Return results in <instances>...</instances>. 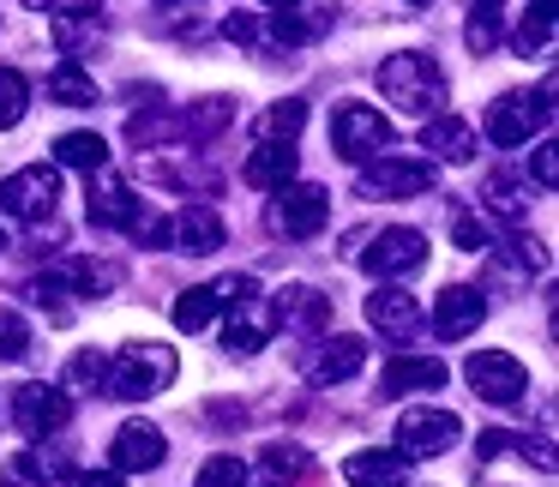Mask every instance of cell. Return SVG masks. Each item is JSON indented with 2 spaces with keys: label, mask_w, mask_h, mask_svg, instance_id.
Returning <instances> with one entry per match:
<instances>
[{
  "label": "cell",
  "mask_w": 559,
  "mask_h": 487,
  "mask_svg": "<svg viewBox=\"0 0 559 487\" xmlns=\"http://www.w3.org/2000/svg\"><path fill=\"white\" fill-rule=\"evenodd\" d=\"M199 487H247V463L241 458H211L199 470Z\"/></svg>",
  "instance_id": "8d00e7d4"
},
{
  "label": "cell",
  "mask_w": 559,
  "mask_h": 487,
  "mask_svg": "<svg viewBox=\"0 0 559 487\" xmlns=\"http://www.w3.org/2000/svg\"><path fill=\"white\" fill-rule=\"evenodd\" d=\"M379 91L385 103H397L403 115H439L445 103V73L427 55H385L379 61Z\"/></svg>",
  "instance_id": "7a4b0ae2"
},
{
  "label": "cell",
  "mask_w": 559,
  "mask_h": 487,
  "mask_svg": "<svg viewBox=\"0 0 559 487\" xmlns=\"http://www.w3.org/2000/svg\"><path fill=\"white\" fill-rule=\"evenodd\" d=\"M49 97L61 103V109H91V103H97V79L79 73V61H61L49 73Z\"/></svg>",
  "instance_id": "4316f807"
},
{
  "label": "cell",
  "mask_w": 559,
  "mask_h": 487,
  "mask_svg": "<svg viewBox=\"0 0 559 487\" xmlns=\"http://www.w3.org/2000/svg\"><path fill=\"white\" fill-rule=\"evenodd\" d=\"M0 205L25 223H55V205H61V169L55 163H31V169L7 175L0 181Z\"/></svg>",
  "instance_id": "52a82bcc"
},
{
  "label": "cell",
  "mask_w": 559,
  "mask_h": 487,
  "mask_svg": "<svg viewBox=\"0 0 559 487\" xmlns=\"http://www.w3.org/2000/svg\"><path fill=\"white\" fill-rule=\"evenodd\" d=\"M259 7H295V0H259Z\"/></svg>",
  "instance_id": "f6af8a7d"
},
{
  "label": "cell",
  "mask_w": 559,
  "mask_h": 487,
  "mask_svg": "<svg viewBox=\"0 0 559 487\" xmlns=\"http://www.w3.org/2000/svg\"><path fill=\"white\" fill-rule=\"evenodd\" d=\"M163 7H169V0H163Z\"/></svg>",
  "instance_id": "681fc988"
},
{
  "label": "cell",
  "mask_w": 559,
  "mask_h": 487,
  "mask_svg": "<svg viewBox=\"0 0 559 487\" xmlns=\"http://www.w3.org/2000/svg\"><path fill=\"white\" fill-rule=\"evenodd\" d=\"M554 121V79H547L542 91H506V97L493 103V109H487V139H493V145H530V133H542V127Z\"/></svg>",
  "instance_id": "3957f363"
},
{
  "label": "cell",
  "mask_w": 559,
  "mask_h": 487,
  "mask_svg": "<svg viewBox=\"0 0 559 487\" xmlns=\"http://www.w3.org/2000/svg\"><path fill=\"white\" fill-rule=\"evenodd\" d=\"M61 487H121V475L115 470H73Z\"/></svg>",
  "instance_id": "b9f144b4"
},
{
  "label": "cell",
  "mask_w": 559,
  "mask_h": 487,
  "mask_svg": "<svg viewBox=\"0 0 559 487\" xmlns=\"http://www.w3.org/2000/svg\"><path fill=\"white\" fill-rule=\"evenodd\" d=\"M217 313H223V307H217V295H211V283L181 289V301H175V325H181V331H205Z\"/></svg>",
  "instance_id": "d6a6232c"
},
{
  "label": "cell",
  "mask_w": 559,
  "mask_h": 487,
  "mask_svg": "<svg viewBox=\"0 0 559 487\" xmlns=\"http://www.w3.org/2000/svg\"><path fill=\"white\" fill-rule=\"evenodd\" d=\"M307 127V103H271L265 115L253 121V133H259V145H295V133Z\"/></svg>",
  "instance_id": "d4e9b609"
},
{
  "label": "cell",
  "mask_w": 559,
  "mask_h": 487,
  "mask_svg": "<svg viewBox=\"0 0 559 487\" xmlns=\"http://www.w3.org/2000/svg\"><path fill=\"white\" fill-rule=\"evenodd\" d=\"M451 235H457L463 253H487V247H493V229H487L481 217H469V211H463V217L451 223Z\"/></svg>",
  "instance_id": "74e56055"
},
{
  "label": "cell",
  "mask_w": 559,
  "mask_h": 487,
  "mask_svg": "<svg viewBox=\"0 0 559 487\" xmlns=\"http://www.w3.org/2000/svg\"><path fill=\"white\" fill-rule=\"evenodd\" d=\"M25 109H31L25 73H19V67H0V133H13V127L25 121Z\"/></svg>",
  "instance_id": "f1b7e54d"
},
{
  "label": "cell",
  "mask_w": 559,
  "mask_h": 487,
  "mask_svg": "<svg viewBox=\"0 0 559 487\" xmlns=\"http://www.w3.org/2000/svg\"><path fill=\"white\" fill-rule=\"evenodd\" d=\"M439 169L427 157H379V163H361V181H355V193L361 199H421L433 193Z\"/></svg>",
  "instance_id": "8992f818"
},
{
  "label": "cell",
  "mask_w": 559,
  "mask_h": 487,
  "mask_svg": "<svg viewBox=\"0 0 559 487\" xmlns=\"http://www.w3.org/2000/svg\"><path fill=\"white\" fill-rule=\"evenodd\" d=\"M295 169H301V157H295V145H259L253 157L241 163V181L259 187V193H277V187L295 181Z\"/></svg>",
  "instance_id": "44dd1931"
},
{
  "label": "cell",
  "mask_w": 559,
  "mask_h": 487,
  "mask_svg": "<svg viewBox=\"0 0 559 487\" xmlns=\"http://www.w3.org/2000/svg\"><path fill=\"white\" fill-rule=\"evenodd\" d=\"M175 367H181V361H175L169 343H127V349L109 361L103 391L121 397V403H145V397H157V391H169Z\"/></svg>",
  "instance_id": "6da1fadb"
},
{
  "label": "cell",
  "mask_w": 559,
  "mask_h": 487,
  "mask_svg": "<svg viewBox=\"0 0 559 487\" xmlns=\"http://www.w3.org/2000/svg\"><path fill=\"white\" fill-rule=\"evenodd\" d=\"M481 199H487V211H499V217H511V223L530 217V205H535V199H530V181H523V175H506V169L481 181Z\"/></svg>",
  "instance_id": "cb8c5ba5"
},
{
  "label": "cell",
  "mask_w": 559,
  "mask_h": 487,
  "mask_svg": "<svg viewBox=\"0 0 559 487\" xmlns=\"http://www.w3.org/2000/svg\"><path fill=\"white\" fill-rule=\"evenodd\" d=\"M439 385H445V361H439V355H391L385 373H379V391H385V397L439 391Z\"/></svg>",
  "instance_id": "ac0fdd59"
},
{
  "label": "cell",
  "mask_w": 559,
  "mask_h": 487,
  "mask_svg": "<svg viewBox=\"0 0 559 487\" xmlns=\"http://www.w3.org/2000/svg\"><path fill=\"white\" fill-rule=\"evenodd\" d=\"M145 217H151L145 199H139L115 169H97V175H91V223H97V229H127V235H133Z\"/></svg>",
  "instance_id": "7c38bea8"
},
{
  "label": "cell",
  "mask_w": 559,
  "mask_h": 487,
  "mask_svg": "<svg viewBox=\"0 0 559 487\" xmlns=\"http://www.w3.org/2000/svg\"><path fill=\"white\" fill-rule=\"evenodd\" d=\"M409 7H427V0H409Z\"/></svg>",
  "instance_id": "c3c4849f"
},
{
  "label": "cell",
  "mask_w": 559,
  "mask_h": 487,
  "mask_svg": "<svg viewBox=\"0 0 559 487\" xmlns=\"http://www.w3.org/2000/svg\"><path fill=\"white\" fill-rule=\"evenodd\" d=\"M331 223V193L313 181H289L277 187V205H271V229L289 235V241H313L319 229Z\"/></svg>",
  "instance_id": "9c48e42d"
},
{
  "label": "cell",
  "mask_w": 559,
  "mask_h": 487,
  "mask_svg": "<svg viewBox=\"0 0 559 487\" xmlns=\"http://www.w3.org/2000/svg\"><path fill=\"white\" fill-rule=\"evenodd\" d=\"M169 229H175L181 253H217L223 247V217L211 205H187L181 217H169Z\"/></svg>",
  "instance_id": "603a6c76"
},
{
  "label": "cell",
  "mask_w": 559,
  "mask_h": 487,
  "mask_svg": "<svg viewBox=\"0 0 559 487\" xmlns=\"http://www.w3.org/2000/svg\"><path fill=\"white\" fill-rule=\"evenodd\" d=\"M463 379H469L475 397H487V403H518L523 391H530V367L506 349H475L469 361H463Z\"/></svg>",
  "instance_id": "30bf717a"
},
{
  "label": "cell",
  "mask_w": 559,
  "mask_h": 487,
  "mask_svg": "<svg viewBox=\"0 0 559 487\" xmlns=\"http://www.w3.org/2000/svg\"><path fill=\"white\" fill-rule=\"evenodd\" d=\"M463 439V421L451 409H433V403H421V409H403L397 415V433H391V451H397L403 463H421V458H439V451H451Z\"/></svg>",
  "instance_id": "277c9868"
},
{
  "label": "cell",
  "mask_w": 559,
  "mask_h": 487,
  "mask_svg": "<svg viewBox=\"0 0 559 487\" xmlns=\"http://www.w3.org/2000/svg\"><path fill=\"white\" fill-rule=\"evenodd\" d=\"M223 37H229V43H247V49H253V43H265V25H259L253 13H235L229 25H223Z\"/></svg>",
  "instance_id": "60d3db41"
},
{
  "label": "cell",
  "mask_w": 559,
  "mask_h": 487,
  "mask_svg": "<svg viewBox=\"0 0 559 487\" xmlns=\"http://www.w3.org/2000/svg\"><path fill=\"white\" fill-rule=\"evenodd\" d=\"M163 458H169V439H163L151 421H127L121 433L109 439V463H115V475H145V470H157Z\"/></svg>",
  "instance_id": "5bb4252c"
},
{
  "label": "cell",
  "mask_w": 559,
  "mask_h": 487,
  "mask_svg": "<svg viewBox=\"0 0 559 487\" xmlns=\"http://www.w3.org/2000/svg\"><path fill=\"white\" fill-rule=\"evenodd\" d=\"M535 181H542V187H554V181H559V151H554V145L535 151Z\"/></svg>",
  "instance_id": "7bdbcfd3"
},
{
  "label": "cell",
  "mask_w": 559,
  "mask_h": 487,
  "mask_svg": "<svg viewBox=\"0 0 559 487\" xmlns=\"http://www.w3.org/2000/svg\"><path fill=\"white\" fill-rule=\"evenodd\" d=\"M55 163H67V169H109V145H103V133H61L55 139Z\"/></svg>",
  "instance_id": "484cf974"
},
{
  "label": "cell",
  "mask_w": 559,
  "mask_h": 487,
  "mask_svg": "<svg viewBox=\"0 0 559 487\" xmlns=\"http://www.w3.org/2000/svg\"><path fill=\"white\" fill-rule=\"evenodd\" d=\"M103 379H109V355H97V349H79V355H73V367H67V385H79V391H97Z\"/></svg>",
  "instance_id": "e575fe53"
},
{
  "label": "cell",
  "mask_w": 559,
  "mask_h": 487,
  "mask_svg": "<svg viewBox=\"0 0 559 487\" xmlns=\"http://www.w3.org/2000/svg\"><path fill=\"white\" fill-rule=\"evenodd\" d=\"M265 463H271L277 475H301V470H307V451H301V446H265Z\"/></svg>",
  "instance_id": "ab89813d"
},
{
  "label": "cell",
  "mask_w": 559,
  "mask_h": 487,
  "mask_svg": "<svg viewBox=\"0 0 559 487\" xmlns=\"http://www.w3.org/2000/svg\"><path fill=\"white\" fill-rule=\"evenodd\" d=\"M73 283L97 295V289H115V283H121V271H115V265H97V259H79V265H73Z\"/></svg>",
  "instance_id": "f35d334b"
},
{
  "label": "cell",
  "mask_w": 559,
  "mask_h": 487,
  "mask_svg": "<svg viewBox=\"0 0 559 487\" xmlns=\"http://www.w3.org/2000/svg\"><path fill=\"white\" fill-rule=\"evenodd\" d=\"M427 265V235L421 229H379L373 241L361 247V271L373 283H397V277H409V271H421Z\"/></svg>",
  "instance_id": "ba28073f"
},
{
  "label": "cell",
  "mask_w": 559,
  "mask_h": 487,
  "mask_svg": "<svg viewBox=\"0 0 559 487\" xmlns=\"http://www.w3.org/2000/svg\"><path fill=\"white\" fill-rule=\"evenodd\" d=\"M403 475H409V463L397 458V451H355L349 463H343V482L349 487H403Z\"/></svg>",
  "instance_id": "7402d4cb"
},
{
  "label": "cell",
  "mask_w": 559,
  "mask_h": 487,
  "mask_svg": "<svg viewBox=\"0 0 559 487\" xmlns=\"http://www.w3.org/2000/svg\"><path fill=\"white\" fill-rule=\"evenodd\" d=\"M325 25H331L325 7H307V0H295V7H271L265 37H271V43H289V49H301V43L325 37Z\"/></svg>",
  "instance_id": "ffe728a7"
},
{
  "label": "cell",
  "mask_w": 559,
  "mask_h": 487,
  "mask_svg": "<svg viewBox=\"0 0 559 487\" xmlns=\"http://www.w3.org/2000/svg\"><path fill=\"white\" fill-rule=\"evenodd\" d=\"M7 475H13L19 487H61L73 470H67L61 458H49V451H25V458L7 463Z\"/></svg>",
  "instance_id": "83f0119b"
},
{
  "label": "cell",
  "mask_w": 559,
  "mask_h": 487,
  "mask_svg": "<svg viewBox=\"0 0 559 487\" xmlns=\"http://www.w3.org/2000/svg\"><path fill=\"white\" fill-rule=\"evenodd\" d=\"M361 367H367V343L349 337V331H337V337H319L313 349H307L301 373H307V385L331 391V385H343V379H355Z\"/></svg>",
  "instance_id": "8fae6325"
},
{
  "label": "cell",
  "mask_w": 559,
  "mask_h": 487,
  "mask_svg": "<svg viewBox=\"0 0 559 487\" xmlns=\"http://www.w3.org/2000/svg\"><path fill=\"white\" fill-rule=\"evenodd\" d=\"M421 151H433L427 163H475V151H481V133H475L469 121H457V115H427Z\"/></svg>",
  "instance_id": "2e32d148"
},
{
  "label": "cell",
  "mask_w": 559,
  "mask_h": 487,
  "mask_svg": "<svg viewBox=\"0 0 559 487\" xmlns=\"http://www.w3.org/2000/svg\"><path fill=\"white\" fill-rule=\"evenodd\" d=\"M487 319V295L481 289H469V283H451V289H439L433 295V331L445 343H457V337H469L475 325Z\"/></svg>",
  "instance_id": "9a60e30c"
},
{
  "label": "cell",
  "mask_w": 559,
  "mask_h": 487,
  "mask_svg": "<svg viewBox=\"0 0 559 487\" xmlns=\"http://www.w3.org/2000/svg\"><path fill=\"white\" fill-rule=\"evenodd\" d=\"M7 247H13V241H7V229H0V253H7Z\"/></svg>",
  "instance_id": "bcb514c9"
},
{
  "label": "cell",
  "mask_w": 559,
  "mask_h": 487,
  "mask_svg": "<svg viewBox=\"0 0 559 487\" xmlns=\"http://www.w3.org/2000/svg\"><path fill=\"white\" fill-rule=\"evenodd\" d=\"M554 43V0H530V13L518 25V55H542Z\"/></svg>",
  "instance_id": "1f68e13d"
},
{
  "label": "cell",
  "mask_w": 559,
  "mask_h": 487,
  "mask_svg": "<svg viewBox=\"0 0 559 487\" xmlns=\"http://www.w3.org/2000/svg\"><path fill=\"white\" fill-rule=\"evenodd\" d=\"M331 319V301L313 289V283H289V289H277V307H271V325H301V331H319Z\"/></svg>",
  "instance_id": "d6986e66"
},
{
  "label": "cell",
  "mask_w": 559,
  "mask_h": 487,
  "mask_svg": "<svg viewBox=\"0 0 559 487\" xmlns=\"http://www.w3.org/2000/svg\"><path fill=\"white\" fill-rule=\"evenodd\" d=\"M247 487H253V482H247ZM259 487H283V482H259Z\"/></svg>",
  "instance_id": "7dc6e473"
},
{
  "label": "cell",
  "mask_w": 559,
  "mask_h": 487,
  "mask_svg": "<svg viewBox=\"0 0 559 487\" xmlns=\"http://www.w3.org/2000/svg\"><path fill=\"white\" fill-rule=\"evenodd\" d=\"M367 325L385 331V337H409V331L421 325V301H415L409 289H397V283H379V289L367 295Z\"/></svg>",
  "instance_id": "e0dca14e"
},
{
  "label": "cell",
  "mask_w": 559,
  "mask_h": 487,
  "mask_svg": "<svg viewBox=\"0 0 559 487\" xmlns=\"http://www.w3.org/2000/svg\"><path fill=\"white\" fill-rule=\"evenodd\" d=\"M499 13H506L499 0H475L469 25H463V37H469L475 55H493V49H499V37H506V31H499Z\"/></svg>",
  "instance_id": "4dcf8cb0"
},
{
  "label": "cell",
  "mask_w": 559,
  "mask_h": 487,
  "mask_svg": "<svg viewBox=\"0 0 559 487\" xmlns=\"http://www.w3.org/2000/svg\"><path fill=\"white\" fill-rule=\"evenodd\" d=\"M25 7H37V13H55V7H61V0H25Z\"/></svg>",
  "instance_id": "ee69618b"
},
{
  "label": "cell",
  "mask_w": 559,
  "mask_h": 487,
  "mask_svg": "<svg viewBox=\"0 0 559 487\" xmlns=\"http://www.w3.org/2000/svg\"><path fill=\"white\" fill-rule=\"evenodd\" d=\"M331 151H337L343 163L385 157L391 151V121L373 109V103H337V115H331Z\"/></svg>",
  "instance_id": "5b68a950"
},
{
  "label": "cell",
  "mask_w": 559,
  "mask_h": 487,
  "mask_svg": "<svg viewBox=\"0 0 559 487\" xmlns=\"http://www.w3.org/2000/svg\"><path fill=\"white\" fill-rule=\"evenodd\" d=\"M229 115H235V109H229V97H205V103H193V109L181 115V133L199 145V139L223 133V127H229Z\"/></svg>",
  "instance_id": "f546056e"
},
{
  "label": "cell",
  "mask_w": 559,
  "mask_h": 487,
  "mask_svg": "<svg viewBox=\"0 0 559 487\" xmlns=\"http://www.w3.org/2000/svg\"><path fill=\"white\" fill-rule=\"evenodd\" d=\"M25 295H31V301H37L43 313L55 319V325H67V319H73V301H67L73 289H67L61 277H31V283H25Z\"/></svg>",
  "instance_id": "836d02e7"
},
{
  "label": "cell",
  "mask_w": 559,
  "mask_h": 487,
  "mask_svg": "<svg viewBox=\"0 0 559 487\" xmlns=\"http://www.w3.org/2000/svg\"><path fill=\"white\" fill-rule=\"evenodd\" d=\"M13 421H19V433L49 439L73 421V397H67L61 385H19L13 391Z\"/></svg>",
  "instance_id": "4fadbf2b"
},
{
  "label": "cell",
  "mask_w": 559,
  "mask_h": 487,
  "mask_svg": "<svg viewBox=\"0 0 559 487\" xmlns=\"http://www.w3.org/2000/svg\"><path fill=\"white\" fill-rule=\"evenodd\" d=\"M31 349V325L13 313V307H0V361H19Z\"/></svg>",
  "instance_id": "d590c367"
}]
</instances>
